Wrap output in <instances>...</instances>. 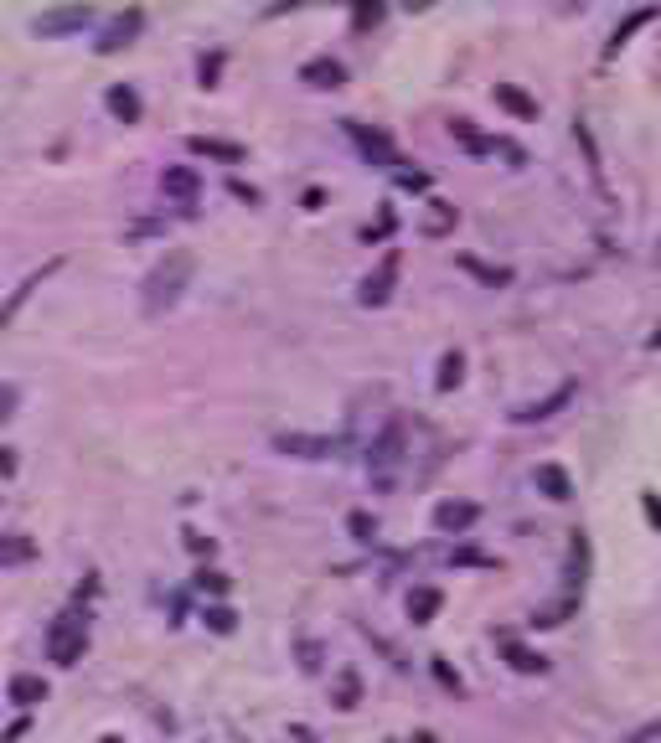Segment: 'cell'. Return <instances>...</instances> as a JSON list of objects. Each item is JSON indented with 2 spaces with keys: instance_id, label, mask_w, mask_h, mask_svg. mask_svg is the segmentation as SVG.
<instances>
[{
  "instance_id": "obj_1",
  "label": "cell",
  "mask_w": 661,
  "mask_h": 743,
  "mask_svg": "<svg viewBox=\"0 0 661 743\" xmlns=\"http://www.w3.org/2000/svg\"><path fill=\"white\" fill-rule=\"evenodd\" d=\"M192 274H196V258L186 254V248H171V254H165L161 264L145 274V285H140V310H145L150 320L165 316V310H171L181 295H186Z\"/></svg>"
},
{
  "instance_id": "obj_2",
  "label": "cell",
  "mask_w": 661,
  "mask_h": 743,
  "mask_svg": "<svg viewBox=\"0 0 661 743\" xmlns=\"http://www.w3.org/2000/svg\"><path fill=\"white\" fill-rule=\"evenodd\" d=\"M404 449H408V428H404V418H387L383 434H377V439H372V449H367V475H372V486H377V490H387L393 480H398Z\"/></svg>"
},
{
  "instance_id": "obj_3",
  "label": "cell",
  "mask_w": 661,
  "mask_h": 743,
  "mask_svg": "<svg viewBox=\"0 0 661 743\" xmlns=\"http://www.w3.org/2000/svg\"><path fill=\"white\" fill-rule=\"evenodd\" d=\"M83 646H88V625H83L78 615H57L47 630V656L57 666H78Z\"/></svg>"
},
{
  "instance_id": "obj_4",
  "label": "cell",
  "mask_w": 661,
  "mask_h": 743,
  "mask_svg": "<svg viewBox=\"0 0 661 743\" xmlns=\"http://www.w3.org/2000/svg\"><path fill=\"white\" fill-rule=\"evenodd\" d=\"M275 449L290 459H336L346 439H336V434H275Z\"/></svg>"
},
{
  "instance_id": "obj_5",
  "label": "cell",
  "mask_w": 661,
  "mask_h": 743,
  "mask_svg": "<svg viewBox=\"0 0 661 743\" xmlns=\"http://www.w3.org/2000/svg\"><path fill=\"white\" fill-rule=\"evenodd\" d=\"M398 264H404L398 248H387L383 264L362 279V295H356V300H362V305H387V295H393V285H398Z\"/></svg>"
},
{
  "instance_id": "obj_6",
  "label": "cell",
  "mask_w": 661,
  "mask_h": 743,
  "mask_svg": "<svg viewBox=\"0 0 661 743\" xmlns=\"http://www.w3.org/2000/svg\"><path fill=\"white\" fill-rule=\"evenodd\" d=\"M346 135L356 140V150H362L372 166H398V150H393V140H387L383 129H367V125H356V119H346Z\"/></svg>"
},
{
  "instance_id": "obj_7",
  "label": "cell",
  "mask_w": 661,
  "mask_h": 743,
  "mask_svg": "<svg viewBox=\"0 0 661 743\" xmlns=\"http://www.w3.org/2000/svg\"><path fill=\"white\" fill-rule=\"evenodd\" d=\"M476 522H481V507H476V501H439L435 507V527L445 537H460V532H470Z\"/></svg>"
},
{
  "instance_id": "obj_8",
  "label": "cell",
  "mask_w": 661,
  "mask_h": 743,
  "mask_svg": "<svg viewBox=\"0 0 661 743\" xmlns=\"http://www.w3.org/2000/svg\"><path fill=\"white\" fill-rule=\"evenodd\" d=\"M88 21H94L88 5H63V11H42V16H36V32L42 36H67V32H83Z\"/></svg>"
},
{
  "instance_id": "obj_9",
  "label": "cell",
  "mask_w": 661,
  "mask_h": 743,
  "mask_svg": "<svg viewBox=\"0 0 661 743\" xmlns=\"http://www.w3.org/2000/svg\"><path fill=\"white\" fill-rule=\"evenodd\" d=\"M57 264H63V258H52V264H42V269H32L26 279H21V289H16V295H11L5 305H0V326H11V320H16V310H21L26 300H32L36 289H42V279H47V274L57 269Z\"/></svg>"
},
{
  "instance_id": "obj_10",
  "label": "cell",
  "mask_w": 661,
  "mask_h": 743,
  "mask_svg": "<svg viewBox=\"0 0 661 743\" xmlns=\"http://www.w3.org/2000/svg\"><path fill=\"white\" fill-rule=\"evenodd\" d=\"M145 26V16L140 11H125V16H114L109 26H104V36H98V52H119V47H129V36Z\"/></svg>"
},
{
  "instance_id": "obj_11",
  "label": "cell",
  "mask_w": 661,
  "mask_h": 743,
  "mask_svg": "<svg viewBox=\"0 0 661 743\" xmlns=\"http://www.w3.org/2000/svg\"><path fill=\"white\" fill-rule=\"evenodd\" d=\"M161 191H165V196H176L181 206H192V202H196V191H202V181H196L192 166H171V171L161 176Z\"/></svg>"
},
{
  "instance_id": "obj_12",
  "label": "cell",
  "mask_w": 661,
  "mask_h": 743,
  "mask_svg": "<svg viewBox=\"0 0 661 743\" xmlns=\"http://www.w3.org/2000/svg\"><path fill=\"white\" fill-rule=\"evenodd\" d=\"M450 135H455V140H460V145H466L470 156H496V150H506V156H516V150H512V145H506V140H491V135H476V129H470V119H455V125H450Z\"/></svg>"
},
{
  "instance_id": "obj_13",
  "label": "cell",
  "mask_w": 661,
  "mask_h": 743,
  "mask_svg": "<svg viewBox=\"0 0 661 743\" xmlns=\"http://www.w3.org/2000/svg\"><path fill=\"white\" fill-rule=\"evenodd\" d=\"M300 83H310V88H341V83H346V67H341L336 57H315V63L300 67Z\"/></svg>"
},
{
  "instance_id": "obj_14",
  "label": "cell",
  "mask_w": 661,
  "mask_h": 743,
  "mask_svg": "<svg viewBox=\"0 0 661 743\" xmlns=\"http://www.w3.org/2000/svg\"><path fill=\"white\" fill-rule=\"evenodd\" d=\"M568 397H574V387H568V382H564V387H558V393H548V397H543V403H522V408H516L512 418H516V424H543V418H553V413L564 408Z\"/></svg>"
},
{
  "instance_id": "obj_15",
  "label": "cell",
  "mask_w": 661,
  "mask_h": 743,
  "mask_svg": "<svg viewBox=\"0 0 661 743\" xmlns=\"http://www.w3.org/2000/svg\"><path fill=\"white\" fill-rule=\"evenodd\" d=\"M496 104H501L506 114H516V119H537V98L522 94L516 83H496Z\"/></svg>"
},
{
  "instance_id": "obj_16",
  "label": "cell",
  "mask_w": 661,
  "mask_h": 743,
  "mask_svg": "<svg viewBox=\"0 0 661 743\" xmlns=\"http://www.w3.org/2000/svg\"><path fill=\"white\" fill-rule=\"evenodd\" d=\"M537 490H543L548 501H568V496H574V480H568V470H558V465H537Z\"/></svg>"
},
{
  "instance_id": "obj_17",
  "label": "cell",
  "mask_w": 661,
  "mask_h": 743,
  "mask_svg": "<svg viewBox=\"0 0 661 743\" xmlns=\"http://www.w3.org/2000/svg\"><path fill=\"white\" fill-rule=\"evenodd\" d=\"M186 150H192V156H207V160H227V166H238V160H243V145L207 140V135H196V140H186Z\"/></svg>"
},
{
  "instance_id": "obj_18",
  "label": "cell",
  "mask_w": 661,
  "mask_h": 743,
  "mask_svg": "<svg viewBox=\"0 0 661 743\" xmlns=\"http://www.w3.org/2000/svg\"><path fill=\"white\" fill-rule=\"evenodd\" d=\"M109 114L114 119H125V125H135V119H140V94H135L129 83H114L109 88Z\"/></svg>"
},
{
  "instance_id": "obj_19",
  "label": "cell",
  "mask_w": 661,
  "mask_h": 743,
  "mask_svg": "<svg viewBox=\"0 0 661 743\" xmlns=\"http://www.w3.org/2000/svg\"><path fill=\"white\" fill-rule=\"evenodd\" d=\"M11 702H16V708H36V702H47V681H42V677H26V671H21V677H11Z\"/></svg>"
},
{
  "instance_id": "obj_20",
  "label": "cell",
  "mask_w": 661,
  "mask_h": 743,
  "mask_svg": "<svg viewBox=\"0 0 661 743\" xmlns=\"http://www.w3.org/2000/svg\"><path fill=\"white\" fill-rule=\"evenodd\" d=\"M435 615H439V588H414V594H408V619H414V625H429Z\"/></svg>"
},
{
  "instance_id": "obj_21",
  "label": "cell",
  "mask_w": 661,
  "mask_h": 743,
  "mask_svg": "<svg viewBox=\"0 0 661 743\" xmlns=\"http://www.w3.org/2000/svg\"><path fill=\"white\" fill-rule=\"evenodd\" d=\"M656 16H661L656 5H646V11H636V16H630V21H620V26H615V36H610V52H620V47H626V42H630V36L641 32V26H651V21H656Z\"/></svg>"
},
{
  "instance_id": "obj_22",
  "label": "cell",
  "mask_w": 661,
  "mask_h": 743,
  "mask_svg": "<svg viewBox=\"0 0 661 743\" xmlns=\"http://www.w3.org/2000/svg\"><path fill=\"white\" fill-rule=\"evenodd\" d=\"M460 377H466V356H460V351H445V356H439L435 387H439V393H450V387H460Z\"/></svg>"
},
{
  "instance_id": "obj_23",
  "label": "cell",
  "mask_w": 661,
  "mask_h": 743,
  "mask_svg": "<svg viewBox=\"0 0 661 743\" xmlns=\"http://www.w3.org/2000/svg\"><path fill=\"white\" fill-rule=\"evenodd\" d=\"M36 557V542L21 537V532H11V537H0V563H32Z\"/></svg>"
},
{
  "instance_id": "obj_24",
  "label": "cell",
  "mask_w": 661,
  "mask_h": 743,
  "mask_svg": "<svg viewBox=\"0 0 661 743\" xmlns=\"http://www.w3.org/2000/svg\"><path fill=\"white\" fill-rule=\"evenodd\" d=\"M202 619H207L212 635H233V630H238V615H233L227 604H207V615H202Z\"/></svg>"
},
{
  "instance_id": "obj_25",
  "label": "cell",
  "mask_w": 661,
  "mask_h": 743,
  "mask_svg": "<svg viewBox=\"0 0 661 743\" xmlns=\"http://www.w3.org/2000/svg\"><path fill=\"white\" fill-rule=\"evenodd\" d=\"M346 532H352L356 542H372L377 537V522H372L367 511H352V517H346Z\"/></svg>"
},
{
  "instance_id": "obj_26",
  "label": "cell",
  "mask_w": 661,
  "mask_h": 743,
  "mask_svg": "<svg viewBox=\"0 0 661 743\" xmlns=\"http://www.w3.org/2000/svg\"><path fill=\"white\" fill-rule=\"evenodd\" d=\"M356 697H362L356 677H352V671H341V677H336V708H356Z\"/></svg>"
},
{
  "instance_id": "obj_27",
  "label": "cell",
  "mask_w": 661,
  "mask_h": 743,
  "mask_svg": "<svg viewBox=\"0 0 661 743\" xmlns=\"http://www.w3.org/2000/svg\"><path fill=\"white\" fill-rule=\"evenodd\" d=\"M506 656H512L516 671H543V666H548L543 656H533V650H522V646H506Z\"/></svg>"
},
{
  "instance_id": "obj_28",
  "label": "cell",
  "mask_w": 661,
  "mask_h": 743,
  "mask_svg": "<svg viewBox=\"0 0 661 743\" xmlns=\"http://www.w3.org/2000/svg\"><path fill=\"white\" fill-rule=\"evenodd\" d=\"M196 588H202V594H227V573L202 568V573H196Z\"/></svg>"
},
{
  "instance_id": "obj_29",
  "label": "cell",
  "mask_w": 661,
  "mask_h": 743,
  "mask_svg": "<svg viewBox=\"0 0 661 743\" xmlns=\"http://www.w3.org/2000/svg\"><path fill=\"white\" fill-rule=\"evenodd\" d=\"M450 222H455V206H445V202H439V212L429 217V233H445Z\"/></svg>"
},
{
  "instance_id": "obj_30",
  "label": "cell",
  "mask_w": 661,
  "mask_h": 743,
  "mask_svg": "<svg viewBox=\"0 0 661 743\" xmlns=\"http://www.w3.org/2000/svg\"><path fill=\"white\" fill-rule=\"evenodd\" d=\"M641 511H646V522H651V527H661V501L651 496V490L641 496Z\"/></svg>"
},
{
  "instance_id": "obj_31",
  "label": "cell",
  "mask_w": 661,
  "mask_h": 743,
  "mask_svg": "<svg viewBox=\"0 0 661 743\" xmlns=\"http://www.w3.org/2000/svg\"><path fill=\"white\" fill-rule=\"evenodd\" d=\"M11 413H16V387L0 382V418H11Z\"/></svg>"
},
{
  "instance_id": "obj_32",
  "label": "cell",
  "mask_w": 661,
  "mask_h": 743,
  "mask_svg": "<svg viewBox=\"0 0 661 743\" xmlns=\"http://www.w3.org/2000/svg\"><path fill=\"white\" fill-rule=\"evenodd\" d=\"M186 547H192L196 557H212V537H196V532H186Z\"/></svg>"
},
{
  "instance_id": "obj_33",
  "label": "cell",
  "mask_w": 661,
  "mask_h": 743,
  "mask_svg": "<svg viewBox=\"0 0 661 743\" xmlns=\"http://www.w3.org/2000/svg\"><path fill=\"white\" fill-rule=\"evenodd\" d=\"M377 16H383V5H356V26H372Z\"/></svg>"
},
{
  "instance_id": "obj_34",
  "label": "cell",
  "mask_w": 661,
  "mask_h": 743,
  "mask_svg": "<svg viewBox=\"0 0 661 743\" xmlns=\"http://www.w3.org/2000/svg\"><path fill=\"white\" fill-rule=\"evenodd\" d=\"M435 677L445 681V687H455V692H460V677H455V671H450V666H445V661H435Z\"/></svg>"
},
{
  "instance_id": "obj_35",
  "label": "cell",
  "mask_w": 661,
  "mask_h": 743,
  "mask_svg": "<svg viewBox=\"0 0 661 743\" xmlns=\"http://www.w3.org/2000/svg\"><path fill=\"white\" fill-rule=\"evenodd\" d=\"M656 733H661V718H656V723H646V728H641V733H630V738H626V743H646V738H656Z\"/></svg>"
},
{
  "instance_id": "obj_36",
  "label": "cell",
  "mask_w": 661,
  "mask_h": 743,
  "mask_svg": "<svg viewBox=\"0 0 661 743\" xmlns=\"http://www.w3.org/2000/svg\"><path fill=\"white\" fill-rule=\"evenodd\" d=\"M98 743H125V738H114V733H109V738H98Z\"/></svg>"
},
{
  "instance_id": "obj_37",
  "label": "cell",
  "mask_w": 661,
  "mask_h": 743,
  "mask_svg": "<svg viewBox=\"0 0 661 743\" xmlns=\"http://www.w3.org/2000/svg\"><path fill=\"white\" fill-rule=\"evenodd\" d=\"M651 346H661V331H656V336H651Z\"/></svg>"
}]
</instances>
